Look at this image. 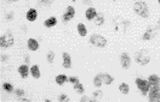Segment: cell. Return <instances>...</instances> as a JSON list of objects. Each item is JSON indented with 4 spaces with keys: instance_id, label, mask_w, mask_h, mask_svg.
<instances>
[{
    "instance_id": "obj_1",
    "label": "cell",
    "mask_w": 160,
    "mask_h": 102,
    "mask_svg": "<svg viewBox=\"0 0 160 102\" xmlns=\"http://www.w3.org/2000/svg\"><path fill=\"white\" fill-rule=\"evenodd\" d=\"M133 11L136 12V15L143 18H147L149 16V9L144 1H136L133 5Z\"/></svg>"
},
{
    "instance_id": "obj_2",
    "label": "cell",
    "mask_w": 160,
    "mask_h": 102,
    "mask_svg": "<svg viewBox=\"0 0 160 102\" xmlns=\"http://www.w3.org/2000/svg\"><path fill=\"white\" fill-rule=\"evenodd\" d=\"M135 60L139 65H147L150 61V55L148 54V52L146 49H139L135 54Z\"/></svg>"
},
{
    "instance_id": "obj_3",
    "label": "cell",
    "mask_w": 160,
    "mask_h": 102,
    "mask_svg": "<svg viewBox=\"0 0 160 102\" xmlns=\"http://www.w3.org/2000/svg\"><path fill=\"white\" fill-rule=\"evenodd\" d=\"M15 42V37L11 33H6L5 35H3L2 37H0V46H2L3 48H9L14 45Z\"/></svg>"
},
{
    "instance_id": "obj_4",
    "label": "cell",
    "mask_w": 160,
    "mask_h": 102,
    "mask_svg": "<svg viewBox=\"0 0 160 102\" xmlns=\"http://www.w3.org/2000/svg\"><path fill=\"white\" fill-rule=\"evenodd\" d=\"M90 43L95 47H98V48H102L107 45V40L102 36V35H98V34H95L90 37Z\"/></svg>"
},
{
    "instance_id": "obj_5",
    "label": "cell",
    "mask_w": 160,
    "mask_h": 102,
    "mask_svg": "<svg viewBox=\"0 0 160 102\" xmlns=\"http://www.w3.org/2000/svg\"><path fill=\"white\" fill-rule=\"evenodd\" d=\"M148 100L150 102H158L160 101V86L152 85L148 91Z\"/></svg>"
},
{
    "instance_id": "obj_6",
    "label": "cell",
    "mask_w": 160,
    "mask_h": 102,
    "mask_svg": "<svg viewBox=\"0 0 160 102\" xmlns=\"http://www.w3.org/2000/svg\"><path fill=\"white\" fill-rule=\"evenodd\" d=\"M136 84H137V88L139 89V91L143 94V95H147L149 89H150V84L148 80H144V79H141V78H137L136 79Z\"/></svg>"
},
{
    "instance_id": "obj_7",
    "label": "cell",
    "mask_w": 160,
    "mask_h": 102,
    "mask_svg": "<svg viewBox=\"0 0 160 102\" xmlns=\"http://www.w3.org/2000/svg\"><path fill=\"white\" fill-rule=\"evenodd\" d=\"M119 59H120L121 67H123L124 70H127V68L130 67V65H131V59H130L129 54H127V53H123V54L120 55Z\"/></svg>"
},
{
    "instance_id": "obj_8",
    "label": "cell",
    "mask_w": 160,
    "mask_h": 102,
    "mask_svg": "<svg viewBox=\"0 0 160 102\" xmlns=\"http://www.w3.org/2000/svg\"><path fill=\"white\" fill-rule=\"evenodd\" d=\"M115 29L118 30V31H125L127 28H129V22L126 21V19H118V21H115Z\"/></svg>"
},
{
    "instance_id": "obj_9",
    "label": "cell",
    "mask_w": 160,
    "mask_h": 102,
    "mask_svg": "<svg viewBox=\"0 0 160 102\" xmlns=\"http://www.w3.org/2000/svg\"><path fill=\"white\" fill-rule=\"evenodd\" d=\"M74 16H75V10L73 9V6H68L66 13L62 16V19H63L64 22H69L70 19H73Z\"/></svg>"
},
{
    "instance_id": "obj_10",
    "label": "cell",
    "mask_w": 160,
    "mask_h": 102,
    "mask_svg": "<svg viewBox=\"0 0 160 102\" xmlns=\"http://www.w3.org/2000/svg\"><path fill=\"white\" fill-rule=\"evenodd\" d=\"M85 16H86V18H88L89 21L95 19V18H96V16H97V11H96V9H95V7H89V9L86 10Z\"/></svg>"
},
{
    "instance_id": "obj_11",
    "label": "cell",
    "mask_w": 160,
    "mask_h": 102,
    "mask_svg": "<svg viewBox=\"0 0 160 102\" xmlns=\"http://www.w3.org/2000/svg\"><path fill=\"white\" fill-rule=\"evenodd\" d=\"M37 18H38V11L35 9L28 10V12H27V19L29 22H34V21H37Z\"/></svg>"
},
{
    "instance_id": "obj_12",
    "label": "cell",
    "mask_w": 160,
    "mask_h": 102,
    "mask_svg": "<svg viewBox=\"0 0 160 102\" xmlns=\"http://www.w3.org/2000/svg\"><path fill=\"white\" fill-rule=\"evenodd\" d=\"M62 58H63V67H64V68H70V66H72L70 55H69L68 53H63V54H62Z\"/></svg>"
},
{
    "instance_id": "obj_13",
    "label": "cell",
    "mask_w": 160,
    "mask_h": 102,
    "mask_svg": "<svg viewBox=\"0 0 160 102\" xmlns=\"http://www.w3.org/2000/svg\"><path fill=\"white\" fill-rule=\"evenodd\" d=\"M148 82H149L150 86H152V85L160 86V78H159L156 74H150V76L148 77Z\"/></svg>"
},
{
    "instance_id": "obj_14",
    "label": "cell",
    "mask_w": 160,
    "mask_h": 102,
    "mask_svg": "<svg viewBox=\"0 0 160 102\" xmlns=\"http://www.w3.org/2000/svg\"><path fill=\"white\" fill-rule=\"evenodd\" d=\"M28 48H29L30 51H33V52L38 51V48H39V43H38V41L34 40V39H29V40H28Z\"/></svg>"
},
{
    "instance_id": "obj_15",
    "label": "cell",
    "mask_w": 160,
    "mask_h": 102,
    "mask_svg": "<svg viewBox=\"0 0 160 102\" xmlns=\"http://www.w3.org/2000/svg\"><path fill=\"white\" fill-rule=\"evenodd\" d=\"M29 70H30V68H28L27 65H21V66L18 67V72H20V74H21L22 78H27V76H28V73H29Z\"/></svg>"
},
{
    "instance_id": "obj_16",
    "label": "cell",
    "mask_w": 160,
    "mask_h": 102,
    "mask_svg": "<svg viewBox=\"0 0 160 102\" xmlns=\"http://www.w3.org/2000/svg\"><path fill=\"white\" fill-rule=\"evenodd\" d=\"M56 24H57L56 17H50V18H47V19L45 21V27H46V28H53Z\"/></svg>"
},
{
    "instance_id": "obj_17",
    "label": "cell",
    "mask_w": 160,
    "mask_h": 102,
    "mask_svg": "<svg viewBox=\"0 0 160 102\" xmlns=\"http://www.w3.org/2000/svg\"><path fill=\"white\" fill-rule=\"evenodd\" d=\"M30 73H32V76H33L35 79H38V78L40 77V70H39V66H38V65H33V66L30 67Z\"/></svg>"
},
{
    "instance_id": "obj_18",
    "label": "cell",
    "mask_w": 160,
    "mask_h": 102,
    "mask_svg": "<svg viewBox=\"0 0 160 102\" xmlns=\"http://www.w3.org/2000/svg\"><path fill=\"white\" fill-rule=\"evenodd\" d=\"M78 33H79V35L80 36H86V34H88V30H86V27H85V24H83V23H79L78 24Z\"/></svg>"
},
{
    "instance_id": "obj_19",
    "label": "cell",
    "mask_w": 160,
    "mask_h": 102,
    "mask_svg": "<svg viewBox=\"0 0 160 102\" xmlns=\"http://www.w3.org/2000/svg\"><path fill=\"white\" fill-rule=\"evenodd\" d=\"M153 37H154V30H153L152 28H148L147 31H146L144 35H143V40H144V41H148V40H152Z\"/></svg>"
},
{
    "instance_id": "obj_20",
    "label": "cell",
    "mask_w": 160,
    "mask_h": 102,
    "mask_svg": "<svg viewBox=\"0 0 160 102\" xmlns=\"http://www.w3.org/2000/svg\"><path fill=\"white\" fill-rule=\"evenodd\" d=\"M102 79H103V83L107 84V85H109V84H112L114 82V78L110 74H108V73H103L102 74Z\"/></svg>"
},
{
    "instance_id": "obj_21",
    "label": "cell",
    "mask_w": 160,
    "mask_h": 102,
    "mask_svg": "<svg viewBox=\"0 0 160 102\" xmlns=\"http://www.w3.org/2000/svg\"><path fill=\"white\" fill-rule=\"evenodd\" d=\"M67 80H68V77H67L66 74H58V76L56 77V83H57L58 85H63Z\"/></svg>"
},
{
    "instance_id": "obj_22",
    "label": "cell",
    "mask_w": 160,
    "mask_h": 102,
    "mask_svg": "<svg viewBox=\"0 0 160 102\" xmlns=\"http://www.w3.org/2000/svg\"><path fill=\"white\" fill-rule=\"evenodd\" d=\"M102 83H103L102 74H97V76L94 78V84H95L97 88H100V86H102Z\"/></svg>"
},
{
    "instance_id": "obj_23",
    "label": "cell",
    "mask_w": 160,
    "mask_h": 102,
    "mask_svg": "<svg viewBox=\"0 0 160 102\" xmlns=\"http://www.w3.org/2000/svg\"><path fill=\"white\" fill-rule=\"evenodd\" d=\"M74 89H75V91H76L78 94H84V91H85V88H84V85H83L82 83L74 84Z\"/></svg>"
},
{
    "instance_id": "obj_24",
    "label": "cell",
    "mask_w": 160,
    "mask_h": 102,
    "mask_svg": "<svg viewBox=\"0 0 160 102\" xmlns=\"http://www.w3.org/2000/svg\"><path fill=\"white\" fill-rule=\"evenodd\" d=\"M119 90H120V92L121 94H127L129 92V85L126 84V83H121L120 85H119Z\"/></svg>"
},
{
    "instance_id": "obj_25",
    "label": "cell",
    "mask_w": 160,
    "mask_h": 102,
    "mask_svg": "<svg viewBox=\"0 0 160 102\" xmlns=\"http://www.w3.org/2000/svg\"><path fill=\"white\" fill-rule=\"evenodd\" d=\"M95 19H96V21H95L96 25H102V24L104 23V17H103V15H97Z\"/></svg>"
},
{
    "instance_id": "obj_26",
    "label": "cell",
    "mask_w": 160,
    "mask_h": 102,
    "mask_svg": "<svg viewBox=\"0 0 160 102\" xmlns=\"http://www.w3.org/2000/svg\"><path fill=\"white\" fill-rule=\"evenodd\" d=\"M3 88H4V90H6L8 92H12V91H14V88H12V85H11L10 83H4V84H3Z\"/></svg>"
},
{
    "instance_id": "obj_27",
    "label": "cell",
    "mask_w": 160,
    "mask_h": 102,
    "mask_svg": "<svg viewBox=\"0 0 160 102\" xmlns=\"http://www.w3.org/2000/svg\"><path fill=\"white\" fill-rule=\"evenodd\" d=\"M46 58H47V61H49L50 64H52V63H53V59H55V53H53L52 51H50V52L47 53V57H46Z\"/></svg>"
},
{
    "instance_id": "obj_28",
    "label": "cell",
    "mask_w": 160,
    "mask_h": 102,
    "mask_svg": "<svg viewBox=\"0 0 160 102\" xmlns=\"http://www.w3.org/2000/svg\"><path fill=\"white\" fill-rule=\"evenodd\" d=\"M68 80H69L72 84H76V83H79V78H78V77H73V76H72V77H69V78H68Z\"/></svg>"
},
{
    "instance_id": "obj_29",
    "label": "cell",
    "mask_w": 160,
    "mask_h": 102,
    "mask_svg": "<svg viewBox=\"0 0 160 102\" xmlns=\"http://www.w3.org/2000/svg\"><path fill=\"white\" fill-rule=\"evenodd\" d=\"M58 101H69V98H68V96L67 95H64V94H62V95H59V97H58Z\"/></svg>"
},
{
    "instance_id": "obj_30",
    "label": "cell",
    "mask_w": 160,
    "mask_h": 102,
    "mask_svg": "<svg viewBox=\"0 0 160 102\" xmlns=\"http://www.w3.org/2000/svg\"><path fill=\"white\" fill-rule=\"evenodd\" d=\"M15 92H16L18 96H23V95H24V91H23V90H20V89H18V90H15Z\"/></svg>"
},
{
    "instance_id": "obj_31",
    "label": "cell",
    "mask_w": 160,
    "mask_h": 102,
    "mask_svg": "<svg viewBox=\"0 0 160 102\" xmlns=\"http://www.w3.org/2000/svg\"><path fill=\"white\" fill-rule=\"evenodd\" d=\"M94 96H95V97L102 96V91H101V90H97V91H95V92H94Z\"/></svg>"
},
{
    "instance_id": "obj_32",
    "label": "cell",
    "mask_w": 160,
    "mask_h": 102,
    "mask_svg": "<svg viewBox=\"0 0 160 102\" xmlns=\"http://www.w3.org/2000/svg\"><path fill=\"white\" fill-rule=\"evenodd\" d=\"M80 101H82V102L84 101V102H85V101H95V100H90V98H88V97L85 96V97H82V98H80Z\"/></svg>"
},
{
    "instance_id": "obj_33",
    "label": "cell",
    "mask_w": 160,
    "mask_h": 102,
    "mask_svg": "<svg viewBox=\"0 0 160 102\" xmlns=\"http://www.w3.org/2000/svg\"><path fill=\"white\" fill-rule=\"evenodd\" d=\"M8 57H5V55H2V61H6L8 59H6Z\"/></svg>"
},
{
    "instance_id": "obj_34",
    "label": "cell",
    "mask_w": 160,
    "mask_h": 102,
    "mask_svg": "<svg viewBox=\"0 0 160 102\" xmlns=\"http://www.w3.org/2000/svg\"><path fill=\"white\" fill-rule=\"evenodd\" d=\"M6 1H9V3H14V1H17V0H6Z\"/></svg>"
},
{
    "instance_id": "obj_35",
    "label": "cell",
    "mask_w": 160,
    "mask_h": 102,
    "mask_svg": "<svg viewBox=\"0 0 160 102\" xmlns=\"http://www.w3.org/2000/svg\"><path fill=\"white\" fill-rule=\"evenodd\" d=\"M156 25H158V28H159V29H160V19H159V21H158V24H156Z\"/></svg>"
},
{
    "instance_id": "obj_36",
    "label": "cell",
    "mask_w": 160,
    "mask_h": 102,
    "mask_svg": "<svg viewBox=\"0 0 160 102\" xmlns=\"http://www.w3.org/2000/svg\"><path fill=\"white\" fill-rule=\"evenodd\" d=\"M158 3H159V4H160V0H158Z\"/></svg>"
},
{
    "instance_id": "obj_37",
    "label": "cell",
    "mask_w": 160,
    "mask_h": 102,
    "mask_svg": "<svg viewBox=\"0 0 160 102\" xmlns=\"http://www.w3.org/2000/svg\"><path fill=\"white\" fill-rule=\"evenodd\" d=\"M114 1H117V0H114Z\"/></svg>"
},
{
    "instance_id": "obj_38",
    "label": "cell",
    "mask_w": 160,
    "mask_h": 102,
    "mask_svg": "<svg viewBox=\"0 0 160 102\" xmlns=\"http://www.w3.org/2000/svg\"><path fill=\"white\" fill-rule=\"evenodd\" d=\"M73 1H75V0H73Z\"/></svg>"
}]
</instances>
